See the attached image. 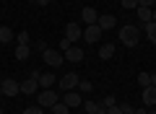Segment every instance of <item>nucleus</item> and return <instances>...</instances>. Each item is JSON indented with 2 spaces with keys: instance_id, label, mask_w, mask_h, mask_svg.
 Wrapping results in <instances>:
<instances>
[{
  "instance_id": "obj_4",
  "label": "nucleus",
  "mask_w": 156,
  "mask_h": 114,
  "mask_svg": "<svg viewBox=\"0 0 156 114\" xmlns=\"http://www.w3.org/2000/svg\"><path fill=\"white\" fill-rule=\"evenodd\" d=\"M57 104V93H52L50 88H44V91L39 93V106L42 109H52Z\"/></svg>"
},
{
  "instance_id": "obj_16",
  "label": "nucleus",
  "mask_w": 156,
  "mask_h": 114,
  "mask_svg": "<svg viewBox=\"0 0 156 114\" xmlns=\"http://www.w3.org/2000/svg\"><path fill=\"white\" fill-rule=\"evenodd\" d=\"M13 42V31L8 26H0V44H11Z\"/></svg>"
},
{
  "instance_id": "obj_21",
  "label": "nucleus",
  "mask_w": 156,
  "mask_h": 114,
  "mask_svg": "<svg viewBox=\"0 0 156 114\" xmlns=\"http://www.w3.org/2000/svg\"><path fill=\"white\" fill-rule=\"evenodd\" d=\"M68 109H70V106H68L65 101H57L55 106H52V112H55V114H68Z\"/></svg>"
},
{
  "instance_id": "obj_17",
  "label": "nucleus",
  "mask_w": 156,
  "mask_h": 114,
  "mask_svg": "<svg viewBox=\"0 0 156 114\" xmlns=\"http://www.w3.org/2000/svg\"><path fill=\"white\" fill-rule=\"evenodd\" d=\"M135 11H138V16H140V23H151V8H143V5H138L135 8Z\"/></svg>"
},
{
  "instance_id": "obj_19",
  "label": "nucleus",
  "mask_w": 156,
  "mask_h": 114,
  "mask_svg": "<svg viewBox=\"0 0 156 114\" xmlns=\"http://www.w3.org/2000/svg\"><path fill=\"white\" fill-rule=\"evenodd\" d=\"M143 31H146V36H148L151 42L156 44V23H154V21H151V23H146V26H143Z\"/></svg>"
},
{
  "instance_id": "obj_3",
  "label": "nucleus",
  "mask_w": 156,
  "mask_h": 114,
  "mask_svg": "<svg viewBox=\"0 0 156 114\" xmlns=\"http://www.w3.org/2000/svg\"><path fill=\"white\" fill-rule=\"evenodd\" d=\"M42 57H44V62H47L50 67H60V65H62L60 49H44V52H42Z\"/></svg>"
},
{
  "instance_id": "obj_26",
  "label": "nucleus",
  "mask_w": 156,
  "mask_h": 114,
  "mask_svg": "<svg viewBox=\"0 0 156 114\" xmlns=\"http://www.w3.org/2000/svg\"><path fill=\"white\" fill-rule=\"evenodd\" d=\"M16 39H18V44H31V36H29L26 31H21V34H18Z\"/></svg>"
},
{
  "instance_id": "obj_10",
  "label": "nucleus",
  "mask_w": 156,
  "mask_h": 114,
  "mask_svg": "<svg viewBox=\"0 0 156 114\" xmlns=\"http://www.w3.org/2000/svg\"><path fill=\"white\" fill-rule=\"evenodd\" d=\"M140 91H143V104H146V106H154V104H156V86L140 88Z\"/></svg>"
},
{
  "instance_id": "obj_1",
  "label": "nucleus",
  "mask_w": 156,
  "mask_h": 114,
  "mask_svg": "<svg viewBox=\"0 0 156 114\" xmlns=\"http://www.w3.org/2000/svg\"><path fill=\"white\" fill-rule=\"evenodd\" d=\"M140 39V29L138 26H120V42L125 47H135Z\"/></svg>"
},
{
  "instance_id": "obj_22",
  "label": "nucleus",
  "mask_w": 156,
  "mask_h": 114,
  "mask_svg": "<svg viewBox=\"0 0 156 114\" xmlns=\"http://www.w3.org/2000/svg\"><path fill=\"white\" fill-rule=\"evenodd\" d=\"M83 109H86L89 114H96V112H99V104H96V101H86V104H83Z\"/></svg>"
},
{
  "instance_id": "obj_32",
  "label": "nucleus",
  "mask_w": 156,
  "mask_h": 114,
  "mask_svg": "<svg viewBox=\"0 0 156 114\" xmlns=\"http://www.w3.org/2000/svg\"><path fill=\"white\" fill-rule=\"evenodd\" d=\"M154 3H156V0H138V5H143V8H151Z\"/></svg>"
},
{
  "instance_id": "obj_40",
  "label": "nucleus",
  "mask_w": 156,
  "mask_h": 114,
  "mask_svg": "<svg viewBox=\"0 0 156 114\" xmlns=\"http://www.w3.org/2000/svg\"><path fill=\"white\" fill-rule=\"evenodd\" d=\"M50 3H55V0H50Z\"/></svg>"
},
{
  "instance_id": "obj_24",
  "label": "nucleus",
  "mask_w": 156,
  "mask_h": 114,
  "mask_svg": "<svg viewBox=\"0 0 156 114\" xmlns=\"http://www.w3.org/2000/svg\"><path fill=\"white\" fill-rule=\"evenodd\" d=\"M115 104H117V98H115V96H104V101H101L99 106H104V109H109V106H115Z\"/></svg>"
},
{
  "instance_id": "obj_27",
  "label": "nucleus",
  "mask_w": 156,
  "mask_h": 114,
  "mask_svg": "<svg viewBox=\"0 0 156 114\" xmlns=\"http://www.w3.org/2000/svg\"><path fill=\"white\" fill-rule=\"evenodd\" d=\"M78 88H81V91H83V93H89V91H91V88H94V86H91L89 81H78Z\"/></svg>"
},
{
  "instance_id": "obj_29",
  "label": "nucleus",
  "mask_w": 156,
  "mask_h": 114,
  "mask_svg": "<svg viewBox=\"0 0 156 114\" xmlns=\"http://www.w3.org/2000/svg\"><path fill=\"white\" fill-rule=\"evenodd\" d=\"M23 114H44V112H42V106H29Z\"/></svg>"
},
{
  "instance_id": "obj_2",
  "label": "nucleus",
  "mask_w": 156,
  "mask_h": 114,
  "mask_svg": "<svg viewBox=\"0 0 156 114\" xmlns=\"http://www.w3.org/2000/svg\"><path fill=\"white\" fill-rule=\"evenodd\" d=\"M0 93H3V96H16V93H21V83H16L13 78H3Z\"/></svg>"
},
{
  "instance_id": "obj_5",
  "label": "nucleus",
  "mask_w": 156,
  "mask_h": 114,
  "mask_svg": "<svg viewBox=\"0 0 156 114\" xmlns=\"http://www.w3.org/2000/svg\"><path fill=\"white\" fill-rule=\"evenodd\" d=\"M37 86H39V73L34 70L31 78H26V81L21 83V93H37Z\"/></svg>"
},
{
  "instance_id": "obj_33",
  "label": "nucleus",
  "mask_w": 156,
  "mask_h": 114,
  "mask_svg": "<svg viewBox=\"0 0 156 114\" xmlns=\"http://www.w3.org/2000/svg\"><path fill=\"white\" fill-rule=\"evenodd\" d=\"M135 114H148V109H146V106H140V109H135Z\"/></svg>"
},
{
  "instance_id": "obj_28",
  "label": "nucleus",
  "mask_w": 156,
  "mask_h": 114,
  "mask_svg": "<svg viewBox=\"0 0 156 114\" xmlns=\"http://www.w3.org/2000/svg\"><path fill=\"white\" fill-rule=\"evenodd\" d=\"M120 109H122V114H135V109L130 104H120Z\"/></svg>"
},
{
  "instance_id": "obj_8",
  "label": "nucleus",
  "mask_w": 156,
  "mask_h": 114,
  "mask_svg": "<svg viewBox=\"0 0 156 114\" xmlns=\"http://www.w3.org/2000/svg\"><path fill=\"white\" fill-rule=\"evenodd\" d=\"M76 86H78V75H76V73H68V75L60 78V88H62V91H73Z\"/></svg>"
},
{
  "instance_id": "obj_13",
  "label": "nucleus",
  "mask_w": 156,
  "mask_h": 114,
  "mask_svg": "<svg viewBox=\"0 0 156 114\" xmlns=\"http://www.w3.org/2000/svg\"><path fill=\"white\" fill-rule=\"evenodd\" d=\"M115 26H117L115 16H99V29H101V31H107V29H115Z\"/></svg>"
},
{
  "instance_id": "obj_6",
  "label": "nucleus",
  "mask_w": 156,
  "mask_h": 114,
  "mask_svg": "<svg viewBox=\"0 0 156 114\" xmlns=\"http://www.w3.org/2000/svg\"><path fill=\"white\" fill-rule=\"evenodd\" d=\"M81 36H83V29L78 26L76 21H70V23L65 26V39H70V42H78Z\"/></svg>"
},
{
  "instance_id": "obj_18",
  "label": "nucleus",
  "mask_w": 156,
  "mask_h": 114,
  "mask_svg": "<svg viewBox=\"0 0 156 114\" xmlns=\"http://www.w3.org/2000/svg\"><path fill=\"white\" fill-rule=\"evenodd\" d=\"M29 52H31V47H29V44H18V47H16V60H26Z\"/></svg>"
},
{
  "instance_id": "obj_39",
  "label": "nucleus",
  "mask_w": 156,
  "mask_h": 114,
  "mask_svg": "<svg viewBox=\"0 0 156 114\" xmlns=\"http://www.w3.org/2000/svg\"><path fill=\"white\" fill-rule=\"evenodd\" d=\"M148 114H156V112H148Z\"/></svg>"
},
{
  "instance_id": "obj_12",
  "label": "nucleus",
  "mask_w": 156,
  "mask_h": 114,
  "mask_svg": "<svg viewBox=\"0 0 156 114\" xmlns=\"http://www.w3.org/2000/svg\"><path fill=\"white\" fill-rule=\"evenodd\" d=\"M62 101H65L68 104V106H78V104H81V96H78V93L76 91H65V96H62Z\"/></svg>"
},
{
  "instance_id": "obj_23",
  "label": "nucleus",
  "mask_w": 156,
  "mask_h": 114,
  "mask_svg": "<svg viewBox=\"0 0 156 114\" xmlns=\"http://www.w3.org/2000/svg\"><path fill=\"white\" fill-rule=\"evenodd\" d=\"M70 47H73V42H70V39H65V36H62V39H60V52L65 54V52H68Z\"/></svg>"
},
{
  "instance_id": "obj_38",
  "label": "nucleus",
  "mask_w": 156,
  "mask_h": 114,
  "mask_svg": "<svg viewBox=\"0 0 156 114\" xmlns=\"http://www.w3.org/2000/svg\"><path fill=\"white\" fill-rule=\"evenodd\" d=\"M0 86H3V78H0Z\"/></svg>"
},
{
  "instance_id": "obj_11",
  "label": "nucleus",
  "mask_w": 156,
  "mask_h": 114,
  "mask_svg": "<svg viewBox=\"0 0 156 114\" xmlns=\"http://www.w3.org/2000/svg\"><path fill=\"white\" fill-rule=\"evenodd\" d=\"M83 57H86V54H83V49H81V47H70L65 52V60H70V62H81Z\"/></svg>"
},
{
  "instance_id": "obj_9",
  "label": "nucleus",
  "mask_w": 156,
  "mask_h": 114,
  "mask_svg": "<svg viewBox=\"0 0 156 114\" xmlns=\"http://www.w3.org/2000/svg\"><path fill=\"white\" fill-rule=\"evenodd\" d=\"M81 18H83V23H89V26H94V23H99V13L94 11V8L86 5L83 11H81Z\"/></svg>"
},
{
  "instance_id": "obj_37",
  "label": "nucleus",
  "mask_w": 156,
  "mask_h": 114,
  "mask_svg": "<svg viewBox=\"0 0 156 114\" xmlns=\"http://www.w3.org/2000/svg\"><path fill=\"white\" fill-rule=\"evenodd\" d=\"M96 114H107V109H104V106H99V112H96Z\"/></svg>"
},
{
  "instance_id": "obj_34",
  "label": "nucleus",
  "mask_w": 156,
  "mask_h": 114,
  "mask_svg": "<svg viewBox=\"0 0 156 114\" xmlns=\"http://www.w3.org/2000/svg\"><path fill=\"white\" fill-rule=\"evenodd\" d=\"M47 3H50V0H37V5H47Z\"/></svg>"
},
{
  "instance_id": "obj_14",
  "label": "nucleus",
  "mask_w": 156,
  "mask_h": 114,
  "mask_svg": "<svg viewBox=\"0 0 156 114\" xmlns=\"http://www.w3.org/2000/svg\"><path fill=\"white\" fill-rule=\"evenodd\" d=\"M39 86L42 88H52L55 86V75H52V73H39Z\"/></svg>"
},
{
  "instance_id": "obj_30",
  "label": "nucleus",
  "mask_w": 156,
  "mask_h": 114,
  "mask_svg": "<svg viewBox=\"0 0 156 114\" xmlns=\"http://www.w3.org/2000/svg\"><path fill=\"white\" fill-rule=\"evenodd\" d=\"M34 47H37L39 52H44V49H47V42H44V39H37V44H34Z\"/></svg>"
},
{
  "instance_id": "obj_15",
  "label": "nucleus",
  "mask_w": 156,
  "mask_h": 114,
  "mask_svg": "<svg viewBox=\"0 0 156 114\" xmlns=\"http://www.w3.org/2000/svg\"><path fill=\"white\" fill-rule=\"evenodd\" d=\"M112 54H115V44H101L99 47V57L101 60H109Z\"/></svg>"
},
{
  "instance_id": "obj_7",
  "label": "nucleus",
  "mask_w": 156,
  "mask_h": 114,
  "mask_svg": "<svg viewBox=\"0 0 156 114\" xmlns=\"http://www.w3.org/2000/svg\"><path fill=\"white\" fill-rule=\"evenodd\" d=\"M99 36H101L99 23H94V26H86V29H83V39H86L89 44H96V42H99Z\"/></svg>"
},
{
  "instance_id": "obj_35",
  "label": "nucleus",
  "mask_w": 156,
  "mask_h": 114,
  "mask_svg": "<svg viewBox=\"0 0 156 114\" xmlns=\"http://www.w3.org/2000/svg\"><path fill=\"white\" fill-rule=\"evenodd\" d=\"M151 86H156V73H154V75H151Z\"/></svg>"
},
{
  "instance_id": "obj_31",
  "label": "nucleus",
  "mask_w": 156,
  "mask_h": 114,
  "mask_svg": "<svg viewBox=\"0 0 156 114\" xmlns=\"http://www.w3.org/2000/svg\"><path fill=\"white\" fill-rule=\"evenodd\" d=\"M107 114H122V109H120V106L115 104V106H109V109H107Z\"/></svg>"
},
{
  "instance_id": "obj_20",
  "label": "nucleus",
  "mask_w": 156,
  "mask_h": 114,
  "mask_svg": "<svg viewBox=\"0 0 156 114\" xmlns=\"http://www.w3.org/2000/svg\"><path fill=\"white\" fill-rule=\"evenodd\" d=\"M138 86L140 88H148L151 86V75H148V73H140V75H138Z\"/></svg>"
},
{
  "instance_id": "obj_36",
  "label": "nucleus",
  "mask_w": 156,
  "mask_h": 114,
  "mask_svg": "<svg viewBox=\"0 0 156 114\" xmlns=\"http://www.w3.org/2000/svg\"><path fill=\"white\" fill-rule=\"evenodd\" d=\"M151 21H154V23H156V11H151Z\"/></svg>"
},
{
  "instance_id": "obj_25",
  "label": "nucleus",
  "mask_w": 156,
  "mask_h": 114,
  "mask_svg": "<svg viewBox=\"0 0 156 114\" xmlns=\"http://www.w3.org/2000/svg\"><path fill=\"white\" fill-rule=\"evenodd\" d=\"M120 3H122L125 11H133V8H138V0H120Z\"/></svg>"
}]
</instances>
